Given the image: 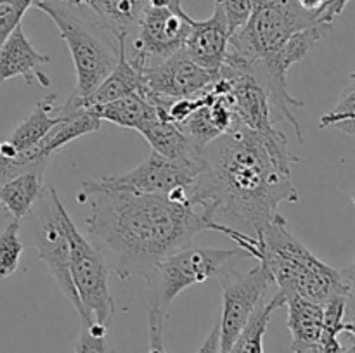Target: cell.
Masks as SVG:
<instances>
[{
	"mask_svg": "<svg viewBox=\"0 0 355 353\" xmlns=\"http://www.w3.org/2000/svg\"><path fill=\"white\" fill-rule=\"evenodd\" d=\"M78 203H89V241L121 280L142 277L151 282L163 258L217 224L191 203L166 196L104 189L96 180L82 182Z\"/></svg>",
	"mask_w": 355,
	"mask_h": 353,
	"instance_id": "cell-1",
	"label": "cell"
},
{
	"mask_svg": "<svg viewBox=\"0 0 355 353\" xmlns=\"http://www.w3.org/2000/svg\"><path fill=\"white\" fill-rule=\"evenodd\" d=\"M291 170L284 168L266 138L246 127L220 135L203 149L191 204L211 221L262 241L281 203H297Z\"/></svg>",
	"mask_w": 355,
	"mask_h": 353,
	"instance_id": "cell-2",
	"label": "cell"
},
{
	"mask_svg": "<svg viewBox=\"0 0 355 353\" xmlns=\"http://www.w3.org/2000/svg\"><path fill=\"white\" fill-rule=\"evenodd\" d=\"M259 262L269 270L272 282L286 296H300L318 305H324L338 294H349L350 287L336 270L319 260L300 239L288 228L283 215L266 228L260 241Z\"/></svg>",
	"mask_w": 355,
	"mask_h": 353,
	"instance_id": "cell-3",
	"label": "cell"
},
{
	"mask_svg": "<svg viewBox=\"0 0 355 353\" xmlns=\"http://www.w3.org/2000/svg\"><path fill=\"white\" fill-rule=\"evenodd\" d=\"M33 6L58 26L71 52L76 75L75 96L85 99L113 71L120 55V42L99 21L92 23L80 17L69 3L61 6L52 0H35Z\"/></svg>",
	"mask_w": 355,
	"mask_h": 353,
	"instance_id": "cell-4",
	"label": "cell"
},
{
	"mask_svg": "<svg viewBox=\"0 0 355 353\" xmlns=\"http://www.w3.org/2000/svg\"><path fill=\"white\" fill-rule=\"evenodd\" d=\"M319 24L318 12L302 9L297 0H253L248 21L229 38L225 64H245L266 57L297 31Z\"/></svg>",
	"mask_w": 355,
	"mask_h": 353,
	"instance_id": "cell-5",
	"label": "cell"
},
{
	"mask_svg": "<svg viewBox=\"0 0 355 353\" xmlns=\"http://www.w3.org/2000/svg\"><path fill=\"white\" fill-rule=\"evenodd\" d=\"M64 230L69 242V272L73 286L82 303L83 325L96 324L110 327L114 318V300L110 291V266L99 249L80 234L75 221L64 210Z\"/></svg>",
	"mask_w": 355,
	"mask_h": 353,
	"instance_id": "cell-6",
	"label": "cell"
},
{
	"mask_svg": "<svg viewBox=\"0 0 355 353\" xmlns=\"http://www.w3.org/2000/svg\"><path fill=\"white\" fill-rule=\"evenodd\" d=\"M241 258H250L243 249H214L200 248L193 242L177 251L170 253L156 269L149 286L153 287L151 303L166 311L168 305L194 284L218 277L231 269L232 263Z\"/></svg>",
	"mask_w": 355,
	"mask_h": 353,
	"instance_id": "cell-7",
	"label": "cell"
},
{
	"mask_svg": "<svg viewBox=\"0 0 355 353\" xmlns=\"http://www.w3.org/2000/svg\"><path fill=\"white\" fill-rule=\"evenodd\" d=\"M189 17L180 0H170L168 6H149L130 35V44L125 42L128 62L144 73L182 51L189 33Z\"/></svg>",
	"mask_w": 355,
	"mask_h": 353,
	"instance_id": "cell-8",
	"label": "cell"
},
{
	"mask_svg": "<svg viewBox=\"0 0 355 353\" xmlns=\"http://www.w3.org/2000/svg\"><path fill=\"white\" fill-rule=\"evenodd\" d=\"M64 210V204L59 199L54 187H44L40 197L30 211L33 218V239L38 258L47 265L59 289L68 298L69 303L82 318V303H80V298L73 286L71 272H69V242L64 230V221H62Z\"/></svg>",
	"mask_w": 355,
	"mask_h": 353,
	"instance_id": "cell-9",
	"label": "cell"
},
{
	"mask_svg": "<svg viewBox=\"0 0 355 353\" xmlns=\"http://www.w3.org/2000/svg\"><path fill=\"white\" fill-rule=\"evenodd\" d=\"M198 172L200 159H170L151 151L132 172L120 176H104L96 180V183L104 189L155 194L179 203H191V190L196 182Z\"/></svg>",
	"mask_w": 355,
	"mask_h": 353,
	"instance_id": "cell-10",
	"label": "cell"
},
{
	"mask_svg": "<svg viewBox=\"0 0 355 353\" xmlns=\"http://www.w3.org/2000/svg\"><path fill=\"white\" fill-rule=\"evenodd\" d=\"M220 282L224 308H222L218 329H220V353H225L234 345L255 308L263 300V294L272 284V277L269 270L259 262V265L248 272H238L232 269L225 270L220 275Z\"/></svg>",
	"mask_w": 355,
	"mask_h": 353,
	"instance_id": "cell-11",
	"label": "cell"
},
{
	"mask_svg": "<svg viewBox=\"0 0 355 353\" xmlns=\"http://www.w3.org/2000/svg\"><path fill=\"white\" fill-rule=\"evenodd\" d=\"M217 75L201 68L187 57L186 52L179 51L155 68L146 69V92L142 97H163L173 100L193 99L207 92L217 80Z\"/></svg>",
	"mask_w": 355,
	"mask_h": 353,
	"instance_id": "cell-12",
	"label": "cell"
},
{
	"mask_svg": "<svg viewBox=\"0 0 355 353\" xmlns=\"http://www.w3.org/2000/svg\"><path fill=\"white\" fill-rule=\"evenodd\" d=\"M229 38L231 33L224 12L215 6L214 14L208 19L196 21L189 17V33L182 51L191 61L217 75L225 64Z\"/></svg>",
	"mask_w": 355,
	"mask_h": 353,
	"instance_id": "cell-13",
	"label": "cell"
},
{
	"mask_svg": "<svg viewBox=\"0 0 355 353\" xmlns=\"http://www.w3.org/2000/svg\"><path fill=\"white\" fill-rule=\"evenodd\" d=\"M51 62V55L40 54L17 26L0 47V85L14 76H23L26 85L38 80L42 87H51V78L42 71V66Z\"/></svg>",
	"mask_w": 355,
	"mask_h": 353,
	"instance_id": "cell-14",
	"label": "cell"
},
{
	"mask_svg": "<svg viewBox=\"0 0 355 353\" xmlns=\"http://www.w3.org/2000/svg\"><path fill=\"white\" fill-rule=\"evenodd\" d=\"M55 97L58 96L52 93V96L38 100V104L31 111L30 116L7 137V141H3L0 144V156H3V158H14L16 154L30 151L55 125L61 123L68 116V114L62 113L61 106H54Z\"/></svg>",
	"mask_w": 355,
	"mask_h": 353,
	"instance_id": "cell-15",
	"label": "cell"
},
{
	"mask_svg": "<svg viewBox=\"0 0 355 353\" xmlns=\"http://www.w3.org/2000/svg\"><path fill=\"white\" fill-rule=\"evenodd\" d=\"M284 307H288L286 325L291 332V350L293 353H309L315 350L321 341L324 327L322 305L309 301L300 296H286Z\"/></svg>",
	"mask_w": 355,
	"mask_h": 353,
	"instance_id": "cell-16",
	"label": "cell"
},
{
	"mask_svg": "<svg viewBox=\"0 0 355 353\" xmlns=\"http://www.w3.org/2000/svg\"><path fill=\"white\" fill-rule=\"evenodd\" d=\"M146 92V82H144V73H141L139 69H135L134 66L128 62L127 55H125V40H120V55H118V61L114 64L113 71L103 80L99 87L90 93L85 99H80L73 93V97L76 99V102L80 104V107H90L97 106V104L111 102V100H116L120 97L132 96V93H139V96H144Z\"/></svg>",
	"mask_w": 355,
	"mask_h": 353,
	"instance_id": "cell-17",
	"label": "cell"
},
{
	"mask_svg": "<svg viewBox=\"0 0 355 353\" xmlns=\"http://www.w3.org/2000/svg\"><path fill=\"white\" fill-rule=\"evenodd\" d=\"M139 134L149 142L153 151L165 156L170 159H200L201 152L198 151L196 145L191 142V138L177 127L175 123L159 118L156 113L155 116L149 118L141 128Z\"/></svg>",
	"mask_w": 355,
	"mask_h": 353,
	"instance_id": "cell-18",
	"label": "cell"
},
{
	"mask_svg": "<svg viewBox=\"0 0 355 353\" xmlns=\"http://www.w3.org/2000/svg\"><path fill=\"white\" fill-rule=\"evenodd\" d=\"M151 6V0H90L89 7L97 21L116 38L127 40L137 28L142 14Z\"/></svg>",
	"mask_w": 355,
	"mask_h": 353,
	"instance_id": "cell-19",
	"label": "cell"
},
{
	"mask_svg": "<svg viewBox=\"0 0 355 353\" xmlns=\"http://www.w3.org/2000/svg\"><path fill=\"white\" fill-rule=\"evenodd\" d=\"M45 168L28 170L0 183V204L16 220L26 217L44 190Z\"/></svg>",
	"mask_w": 355,
	"mask_h": 353,
	"instance_id": "cell-20",
	"label": "cell"
},
{
	"mask_svg": "<svg viewBox=\"0 0 355 353\" xmlns=\"http://www.w3.org/2000/svg\"><path fill=\"white\" fill-rule=\"evenodd\" d=\"M85 109L92 116L99 118L101 121H110V123L118 125L121 128H130V130L137 132L149 118L158 113L156 107L139 93L120 97V99L111 100V102L97 104V106L85 107Z\"/></svg>",
	"mask_w": 355,
	"mask_h": 353,
	"instance_id": "cell-21",
	"label": "cell"
},
{
	"mask_svg": "<svg viewBox=\"0 0 355 353\" xmlns=\"http://www.w3.org/2000/svg\"><path fill=\"white\" fill-rule=\"evenodd\" d=\"M284 301L286 300H284V294L281 291L266 305L260 301L239 338L225 353H263V336H266L267 325H269L274 311L284 307Z\"/></svg>",
	"mask_w": 355,
	"mask_h": 353,
	"instance_id": "cell-22",
	"label": "cell"
},
{
	"mask_svg": "<svg viewBox=\"0 0 355 353\" xmlns=\"http://www.w3.org/2000/svg\"><path fill=\"white\" fill-rule=\"evenodd\" d=\"M319 127L322 130L335 128L347 135H355V89L347 85L340 93L338 102L331 111L322 114Z\"/></svg>",
	"mask_w": 355,
	"mask_h": 353,
	"instance_id": "cell-23",
	"label": "cell"
},
{
	"mask_svg": "<svg viewBox=\"0 0 355 353\" xmlns=\"http://www.w3.org/2000/svg\"><path fill=\"white\" fill-rule=\"evenodd\" d=\"M23 242L19 239V220L14 218L0 232V280L12 275L19 266Z\"/></svg>",
	"mask_w": 355,
	"mask_h": 353,
	"instance_id": "cell-24",
	"label": "cell"
},
{
	"mask_svg": "<svg viewBox=\"0 0 355 353\" xmlns=\"http://www.w3.org/2000/svg\"><path fill=\"white\" fill-rule=\"evenodd\" d=\"M107 327L92 322L87 325L76 341L75 353H110V346L106 341Z\"/></svg>",
	"mask_w": 355,
	"mask_h": 353,
	"instance_id": "cell-25",
	"label": "cell"
},
{
	"mask_svg": "<svg viewBox=\"0 0 355 353\" xmlns=\"http://www.w3.org/2000/svg\"><path fill=\"white\" fill-rule=\"evenodd\" d=\"M215 6L224 12L229 33L232 35L248 21L253 9V0H215Z\"/></svg>",
	"mask_w": 355,
	"mask_h": 353,
	"instance_id": "cell-26",
	"label": "cell"
},
{
	"mask_svg": "<svg viewBox=\"0 0 355 353\" xmlns=\"http://www.w3.org/2000/svg\"><path fill=\"white\" fill-rule=\"evenodd\" d=\"M163 325H165V310H162L156 303H151L148 308V353H166L165 339H163Z\"/></svg>",
	"mask_w": 355,
	"mask_h": 353,
	"instance_id": "cell-27",
	"label": "cell"
},
{
	"mask_svg": "<svg viewBox=\"0 0 355 353\" xmlns=\"http://www.w3.org/2000/svg\"><path fill=\"white\" fill-rule=\"evenodd\" d=\"M26 7L12 2H0V47L9 38V35L21 24Z\"/></svg>",
	"mask_w": 355,
	"mask_h": 353,
	"instance_id": "cell-28",
	"label": "cell"
},
{
	"mask_svg": "<svg viewBox=\"0 0 355 353\" xmlns=\"http://www.w3.org/2000/svg\"><path fill=\"white\" fill-rule=\"evenodd\" d=\"M340 334L322 327L321 341H319V353H343V345L340 343Z\"/></svg>",
	"mask_w": 355,
	"mask_h": 353,
	"instance_id": "cell-29",
	"label": "cell"
},
{
	"mask_svg": "<svg viewBox=\"0 0 355 353\" xmlns=\"http://www.w3.org/2000/svg\"><path fill=\"white\" fill-rule=\"evenodd\" d=\"M198 353H220V329H218V322L214 325V329L208 334V338L205 339L201 348L198 350Z\"/></svg>",
	"mask_w": 355,
	"mask_h": 353,
	"instance_id": "cell-30",
	"label": "cell"
},
{
	"mask_svg": "<svg viewBox=\"0 0 355 353\" xmlns=\"http://www.w3.org/2000/svg\"><path fill=\"white\" fill-rule=\"evenodd\" d=\"M343 324L355 325V289H350L347 294V303H345V318Z\"/></svg>",
	"mask_w": 355,
	"mask_h": 353,
	"instance_id": "cell-31",
	"label": "cell"
},
{
	"mask_svg": "<svg viewBox=\"0 0 355 353\" xmlns=\"http://www.w3.org/2000/svg\"><path fill=\"white\" fill-rule=\"evenodd\" d=\"M324 2L326 0H297L298 6H300L302 9L309 10V12H319V9L324 6Z\"/></svg>",
	"mask_w": 355,
	"mask_h": 353,
	"instance_id": "cell-32",
	"label": "cell"
},
{
	"mask_svg": "<svg viewBox=\"0 0 355 353\" xmlns=\"http://www.w3.org/2000/svg\"><path fill=\"white\" fill-rule=\"evenodd\" d=\"M342 275L343 279H345V282L349 284L350 289H355V262L349 266V269L342 270Z\"/></svg>",
	"mask_w": 355,
	"mask_h": 353,
	"instance_id": "cell-33",
	"label": "cell"
},
{
	"mask_svg": "<svg viewBox=\"0 0 355 353\" xmlns=\"http://www.w3.org/2000/svg\"><path fill=\"white\" fill-rule=\"evenodd\" d=\"M61 2L69 3L71 7H75V6H89L90 0H61Z\"/></svg>",
	"mask_w": 355,
	"mask_h": 353,
	"instance_id": "cell-34",
	"label": "cell"
},
{
	"mask_svg": "<svg viewBox=\"0 0 355 353\" xmlns=\"http://www.w3.org/2000/svg\"><path fill=\"white\" fill-rule=\"evenodd\" d=\"M343 332H349V334L352 336V339H355V325L343 324Z\"/></svg>",
	"mask_w": 355,
	"mask_h": 353,
	"instance_id": "cell-35",
	"label": "cell"
},
{
	"mask_svg": "<svg viewBox=\"0 0 355 353\" xmlns=\"http://www.w3.org/2000/svg\"><path fill=\"white\" fill-rule=\"evenodd\" d=\"M352 199H354V203H355V192H354V196H352Z\"/></svg>",
	"mask_w": 355,
	"mask_h": 353,
	"instance_id": "cell-36",
	"label": "cell"
}]
</instances>
